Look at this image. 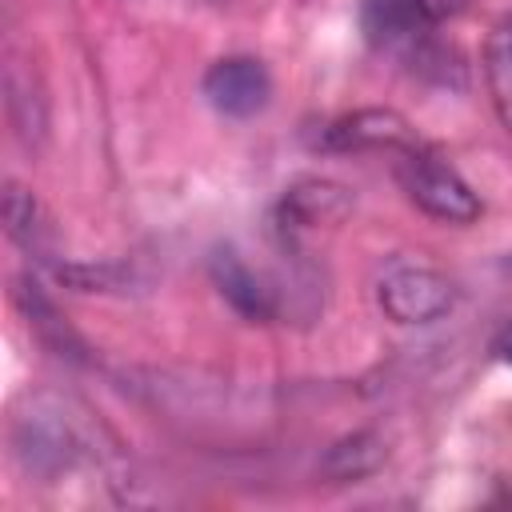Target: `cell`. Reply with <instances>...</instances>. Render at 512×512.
<instances>
[{"label": "cell", "instance_id": "obj_4", "mask_svg": "<svg viewBox=\"0 0 512 512\" xmlns=\"http://www.w3.org/2000/svg\"><path fill=\"white\" fill-rule=\"evenodd\" d=\"M468 0H364L360 4V28L372 44H412L428 36L436 24L460 16Z\"/></svg>", "mask_w": 512, "mask_h": 512}, {"label": "cell", "instance_id": "obj_7", "mask_svg": "<svg viewBox=\"0 0 512 512\" xmlns=\"http://www.w3.org/2000/svg\"><path fill=\"white\" fill-rule=\"evenodd\" d=\"M320 148L328 152H364V148H392V152H408L416 148V128L396 112V108H356L348 116H336L320 140Z\"/></svg>", "mask_w": 512, "mask_h": 512}, {"label": "cell", "instance_id": "obj_16", "mask_svg": "<svg viewBox=\"0 0 512 512\" xmlns=\"http://www.w3.org/2000/svg\"><path fill=\"white\" fill-rule=\"evenodd\" d=\"M500 272H504V276H508V280H512V244H508V252H504V256H500Z\"/></svg>", "mask_w": 512, "mask_h": 512}, {"label": "cell", "instance_id": "obj_10", "mask_svg": "<svg viewBox=\"0 0 512 512\" xmlns=\"http://www.w3.org/2000/svg\"><path fill=\"white\" fill-rule=\"evenodd\" d=\"M484 84L504 132L512 136V20H500L484 40Z\"/></svg>", "mask_w": 512, "mask_h": 512}, {"label": "cell", "instance_id": "obj_1", "mask_svg": "<svg viewBox=\"0 0 512 512\" xmlns=\"http://www.w3.org/2000/svg\"><path fill=\"white\" fill-rule=\"evenodd\" d=\"M400 184L408 192V200L444 224H472L480 216V196L472 192V184L436 152L428 148H408L400 160Z\"/></svg>", "mask_w": 512, "mask_h": 512}, {"label": "cell", "instance_id": "obj_3", "mask_svg": "<svg viewBox=\"0 0 512 512\" xmlns=\"http://www.w3.org/2000/svg\"><path fill=\"white\" fill-rule=\"evenodd\" d=\"M12 444H16V456L28 472L36 476H60L76 464L80 456V436L72 428V420L60 412V408H48L44 400H32L28 412L16 416V428H12Z\"/></svg>", "mask_w": 512, "mask_h": 512}, {"label": "cell", "instance_id": "obj_11", "mask_svg": "<svg viewBox=\"0 0 512 512\" xmlns=\"http://www.w3.org/2000/svg\"><path fill=\"white\" fill-rule=\"evenodd\" d=\"M16 300H20V312L28 316V328H32L48 348H56L60 356H80V336L60 320L56 304L40 292V284L16 280Z\"/></svg>", "mask_w": 512, "mask_h": 512}, {"label": "cell", "instance_id": "obj_14", "mask_svg": "<svg viewBox=\"0 0 512 512\" xmlns=\"http://www.w3.org/2000/svg\"><path fill=\"white\" fill-rule=\"evenodd\" d=\"M56 276H60V284H68L76 292H108L120 284V268H112V264H60Z\"/></svg>", "mask_w": 512, "mask_h": 512}, {"label": "cell", "instance_id": "obj_6", "mask_svg": "<svg viewBox=\"0 0 512 512\" xmlns=\"http://www.w3.org/2000/svg\"><path fill=\"white\" fill-rule=\"evenodd\" d=\"M352 212V192L328 176H304L284 188L276 204V228L284 236H300L312 228H332Z\"/></svg>", "mask_w": 512, "mask_h": 512}, {"label": "cell", "instance_id": "obj_9", "mask_svg": "<svg viewBox=\"0 0 512 512\" xmlns=\"http://www.w3.org/2000/svg\"><path fill=\"white\" fill-rule=\"evenodd\" d=\"M388 460V444L376 428H356L340 440H332L320 456V476L332 484H356L372 472H380V464Z\"/></svg>", "mask_w": 512, "mask_h": 512}, {"label": "cell", "instance_id": "obj_12", "mask_svg": "<svg viewBox=\"0 0 512 512\" xmlns=\"http://www.w3.org/2000/svg\"><path fill=\"white\" fill-rule=\"evenodd\" d=\"M8 116L20 132L24 144H40L44 128H48V104L40 96V88L32 84V76H24L20 68H8Z\"/></svg>", "mask_w": 512, "mask_h": 512}, {"label": "cell", "instance_id": "obj_2", "mask_svg": "<svg viewBox=\"0 0 512 512\" xmlns=\"http://www.w3.org/2000/svg\"><path fill=\"white\" fill-rule=\"evenodd\" d=\"M376 304L396 324H432L452 312L456 284L444 272H436L432 264L400 260V264L384 268V276L376 280Z\"/></svg>", "mask_w": 512, "mask_h": 512}, {"label": "cell", "instance_id": "obj_8", "mask_svg": "<svg viewBox=\"0 0 512 512\" xmlns=\"http://www.w3.org/2000/svg\"><path fill=\"white\" fill-rule=\"evenodd\" d=\"M208 272H212V284L216 292L244 316V320H276L280 304H276V292L240 260V252L232 248H216L208 256Z\"/></svg>", "mask_w": 512, "mask_h": 512}, {"label": "cell", "instance_id": "obj_15", "mask_svg": "<svg viewBox=\"0 0 512 512\" xmlns=\"http://www.w3.org/2000/svg\"><path fill=\"white\" fill-rule=\"evenodd\" d=\"M492 356H496L500 364H512V316L496 328V336H492Z\"/></svg>", "mask_w": 512, "mask_h": 512}, {"label": "cell", "instance_id": "obj_5", "mask_svg": "<svg viewBox=\"0 0 512 512\" xmlns=\"http://www.w3.org/2000/svg\"><path fill=\"white\" fill-rule=\"evenodd\" d=\"M204 96L220 116L248 120L272 96V76L256 56H224L204 72Z\"/></svg>", "mask_w": 512, "mask_h": 512}, {"label": "cell", "instance_id": "obj_13", "mask_svg": "<svg viewBox=\"0 0 512 512\" xmlns=\"http://www.w3.org/2000/svg\"><path fill=\"white\" fill-rule=\"evenodd\" d=\"M4 228H8V236L20 244V248H40V232H44V220H40V204H36V196L24 188V184H16V180H8L4 184Z\"/></svg>", "mask_w": 512, "mask_h": 512}]
</instances>
